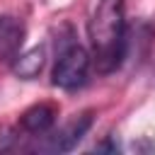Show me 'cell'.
I'll list each match as a JSON object with an SVG mask.
<instances>
[{
  "label": "cell",
  "mask_w": 155,
  "mask_h": 155,
  "mask_svg": "<svg viewBox=\"0 0 155 155\" xmlns=\"http://www.w3.org/2000/svg\"><path fill=\"white\" fill-rule=\"evenodd\" d=\"M87 31H90L97 70L102 75L114 73L126 58V48H128L124 0H99L87 24Z\"/></svg>",
  "instance_id": "6da1fadb"
},
{
  "label": "cell",
  "mask_w": 155,
  "mask_h": 155,
  "mask_svg": "<svg viewBox=\"0 0 155 155\" xmlns=\"http://www.w3.org/2000/svg\"><path fill=\"white\" fill-rule=\"evenodd\" d=\"M90 53L85 46L68 41L56 51V63L51 70V82L61 90H78L80 85H85L87 73H90Z\"/></svg>",
  "instance_id": "7a4b0ae2"
},
{
  "label": "cell",
  "mask_w": 155,
  "mask_h": 155,
  "mask_svg": "<svg viewBox=\"0 0 155 155\" xmlns=\"http://www.w3.org/2000/svg\"><path fill=\"white\" fill-rule=\"evenodd\" d=\"M90 126H92V114H80L78 119H73L70 124H65L53 136H46V140L39 145V150H46V153H68V150H73L82 140V136L90 131Z\"/></svg>",
  "instance_id": "3957f363"
},
{
  "label": "cell",
  "mask_w": 155,
  "mask_h": 155,
  "mask_svg": "<svg viewBox=\"0 0 155 155\" xmlns=\"http://www.w3.org/2000/svg\"><path fill=\"white\" fill-rule=\"evenodd\" d=\"M56 116H58L56 107L41 102V104L29 107V109L19 116V128L27 131V133H31V136H44V133H48V131L53 128Z\"/></svg>",
  "instance_id": "277c9868"
},
{
  "label": "cell",
  "mask_w": 155,
  "mask_h": 155,
  "mask_svg": "<svg viewBox=\"0 0 155 155\" xmlns=\"http://www.w3.org/2000/svg\"><path fill=\"white\" fill-rule=\"evenodd\" d=\"M24 41V24L10 15L0 17V61H15Z\"/></svg>",
  "instance_id": "5b68a950"
},
{
  "label": "cell",
  "mask_w": 155,
  "mask_h": 155,
  "mask_svg": "<svg viewBox=\"0 0 155 155\" xmlns=\"http://www.w3.org/2000/svg\"><path fill=\"white\" fill-rule=\"evenodd\" d=\"M44 63H46V48L34 46V48H29L24 53H17V58L12 61V73L17 78H22V80H31V78H36L41 73Z\"/></svg>",
  "instance_id": "8992f818"
},
{
  "label": "cell",
  "mask_w": 155,
  "mask_h": 155,
  "mask_svg": "<svg viewBox=\"0 0 155 155\" xmlns=\"http://www.w3.org/2000/svg\"><path fill=\"white\" fill-rule=\"evenodd\" d=\"M17 140H19V136H17L15 128H10V126H0V153L12 150V148L17 145Z\"/></svg>",
  "instance_id": "52a82bcc"
},
{
  "label": "cell",
  "mask_w": 155,
  "mask_h": 155,
  "mask_svg": "<svg viewBox=\"0 0 155 155\" xmlns=\"http://www.w3.org/2000/svg\"><path fill=\"white\" fill-rule=\"evenodd\" d=\"M94 150H99V153H102V150H109V153H116V150H119V143H114V140L109 138V140H104V143H99V145H94Z\"/></svg>",
  "instance_id": "ba28073f"
}]
</instances>
